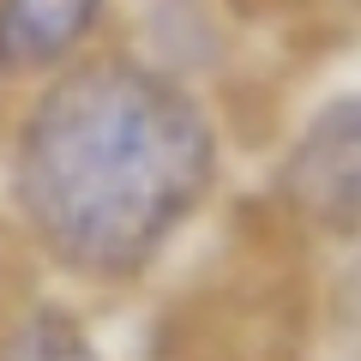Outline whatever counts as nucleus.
<instances>
[{
    "mask_svg": "<svg viewBox=\"0 0 361 361\" xmlns=\"http://www.w3.org/2000/svg\"><path fill=\"white\" fill-rule=\"evenodd\" d=\"M295 187L325 217H361V103H343L307 133L295 163Z\"/></svg>",
    "mask_w": 361,
    "mask_h": 361,
    "instance_id": "2",
    "label": "nucleus"
},
{
    "mask_svg": "<svg viewBox=\"0 0 361 361\" xmlns=\"http://www.w3.org/2000/svg\"><path fill=\"white\" fill-rule=\"evenodd\" d=\"M18 361H90V355H85V343H78V331H37L18 349Z\"/></svg>",
    "mask_w": 361,
    "mask_h": 361,
    "instance_id": "4",
    "label": "nucleus"
},
{
    "mask_svg": "<svg viewBox=\"0 0 361 361\" xmlns=\"http://www.w3.org/2000/svg\"><path fill=\"white\" fill-rule=\"evenodd\" d=\"M103 0H0V66H54L85 42Z\"/></svg>",
    "mask_w": 361,
    "mask_h": 361,
    "instance_id": "3",
    "label": "nucleus"
},
{
    "mask_svg": "<svg viewBox=\"0 0 361 361\" xmlns=\"http://www.w3.org/2000/svg\"><path fill=\"white\" fill-rule=\"evenodd\" d=\"M217 163L211 127L145 66H85L30 115L18 205L78 271H133L187 223Z\"/></svg>",
    "mask_w": 361,
    "mask_h": 361,
    "instance_id": "1",
    "label": "nucleus"
}]
</instances>
